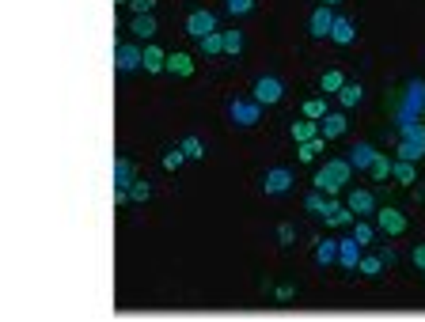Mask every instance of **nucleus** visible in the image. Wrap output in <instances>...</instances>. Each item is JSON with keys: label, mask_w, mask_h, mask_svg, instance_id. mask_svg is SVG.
Returning <instances> with one entry per match:
<instances>
[{"label": "nucleus", "mask_w": 425, "mask_h": 322, "mask_svg": "<svg viewBox=\"0 0 425 322\" xmlns=\"http://www.w3.org/2000/svg\"><path fill=\"white\" fill-rule=\"evenodd\" d=\"M278 239H281V243H285V247H289V243H293V239H296V232H293V224H281V228H278Z\"/></svg>", "instance_id": "58836bf2"}, {"label": "nucleus", "mask_w": 425, "mask_h": 322, "mask_svg": "<svg viewBox=\"0 0 425 322\" xmlns=\"http://www.w3.org/2000/svg\"><path fill=\"white\" fill-rule=\"evenodd\" d=\"M391 163H395L391 156H380V152H376V159H372V167H368V174H372L376 182H384L387 174H391Z\"/></svg>", "instance_id": "c756f323"}, {"label": "nucleus", "mask_w": 425, "mask_h": 322, "mask_svg": "<svg viewBox=\"0 0 425 322\" xmlns=\"http://www.w3.org/2000/svg\"><path fill=\"white\" fill-rule=\"evenodd\" d=\"M262 190L270 193V198H285V193L293 190V171H289V167H270L266 178H262Z\"/></svg>", "instance_id": "39448f33"}, {"label": "nucleus", "mask_w": 425, "mask_h": 322, "mask_svg": "<svg viewBox=\"0 0 425 322\" xmlns=\"http://www.w3.org/2000/svg\"><path fill=\"white\" fill-rule=\"evenodd\" d=\"M212 31H217V16H212V12L197 8V12H190V16H186V34H190V38L202 42L205 34H212Z\"/></svg>", "instance_id": "0eeeda50"}, {"label": "nucleus", "mask_w": 425, "mask_h": 322, "mask_svg": "<svg viewBox=\"0 0 425 322\" xmlns=\"http://www.w3.org/2000/svg\"><path fill=\"white\" fill-rule=\"evenodd\" d=\"M361 254H365V247H361V243L353 239V235L338 239V265H342V269H357Z\"/></svg>", "instance_id": "9d476101"}, {"label": "nucleus", "mask_w": 425, "mask_h": 322, "mask_svg": "<svg viewBox=\"0 0 425 322\" xmlns=\"http://www.w3.org/2000/svg\"><path fill=\"white\" fill-rule=\"evenodd\" d=\"M327 99H304V118H311V122H323L327 118Z\"/></svg>", "instance_id": "c85d7f7f"}, {"label": "nucleus", "mask_w": 425, "mask_h": 322, "mask_svg": "<svg viewBox=\"0 0 425 322\" xmlns=\"http://www.w3.org/2000/svg\"><path fill=\"white\" fill-rule=\"evenodd\" d=\"M228 122L236 125V129H254V125L262 122V103L254 99V95H236V99L228 103Z\"/></svg>", "instance_id": "f03ea898"}, {"label": "nucleus", "mask_w": 425, "mask_h": 322, "mask_svg": "<svg viewBox=\"0 0 425 322\" xmlns=\"http://www.w3.org/2000/svg\"><path fill=\"white\" fill-rule=\"evenodd\" d=\"M376 232L399 239V235L406 232V216H402L399 209H376Z\"/></svg>", "instance_id": "423d86ee"}, {"label": "nucleus", "mask_w": 425, "mask_h": 322, "mask_svg": "<svg viewBox=\"0 0 425 322\" xmlns=\"http://www.w3.org/2000/svg\"><path fill=\"white\" fill-rule=\"evenodd\" d=\"M380 258H384V265H395V250L391 247H380Z\"/></svg>", "instance_id": "79ce46f5"}, {"label": "nucleus", "mask_w": 425, "mask_h": 322, "mask_svg": "<svg viewBox=\"0 0 425 322\" xmlns=\"http://www.w3.org/2000/svg\"><path fill=\"white\" fill-rule=\"evenodd\" d=\"M130 12L133 16H148V12H156V0H130Z\"/></svg>", "instance_id": "e433bc0d"}, {"label": "nucleus", "mask_w": 425, "mask_h": 322, "mask_svg": "<svg viewBox=\"0 0 425 322\" xmlns=\"http://www.w3.org/2000/svg\"><path fill=\"white\" fill-rule=\"evenodd\" d=\"M323 148H327V137L319 133L315 141H304V144H296V159H300V163H311L315 156H323Z\"/></svg>", "instance_id": "a211bd4d"}, {"label": "nucleus", "mask_w": 425, "mask_h": 322, "mask_svg": "<svg viewBox=\"0 0 425 322\" xmlns=\"http://www.w3.org/2000/svg\"><path fill=\"white\" fill-rule=\"evenodd\" d=\"M391 178L399 182V186H414V178H417L414 163H410V159H395V163H391Z\"/></svg>", "instance_id": "412c9836"}, {"label": "nucleus", "mask_w": 425, "mask_h": 322, "mask_svg": "<svg viewBox=\"0 0 425 322\" xmlns=\"http://www.w3.org/2000/svg\"><path fill=\"white\" fill-rule=\"evenodd\" d=\"M387 265H384V258L380 254H361V262H357V273L361 277H380Z\"/></svg>", "instance_id": "5701e85b"}, {"label": "nucleus", "mask_w": 425, "mask_h": 322, "mask_svg": "<svg viewBox=\"0 0 425 322\" xmlns=\"http://www.w3.org/2000/svg\"><path fill=\"white\" fill-rule=\"evenodd\" d=\"M125 201H130V190H125V186H114V205L122 209Z\"/></svg>", "instance_id": "a19ab883"}, {"label": "nucleus", "mask_w": 425, "mask_h": 322, "mask_svg": "<svg viewBox=\"0 0 425 322\" xmlns=\"http://www.w3.org/2000/svg\"><path fill=\"white\" fill-rule=\"evenodd\" d=\"M372 159H376V148H372V144H357V148L350 152V163L353 167H365V171L372 167Z\"/></svg>", "instance_id": "bb28decb"}, {"label": "nucleus", "mask_w": 425, "mask_h": 322, "mask_svg": "<svg viewBox=\"0 0 425 322\" xmlns=\"http://www.w3.org/2000/svg\"><path fill=\"white\" fill-rule=\"evenodd\" d=\"M148 198H152V186L137 178V182L130 186V201H137V205H141V201H148Z\"/></svg>", "instance_id": "72a5a7b5"}, {"label": "nucleus", "mask_w": 425, "mask_h": 322, "mask_svg": "<svg viewBox=\"0 0 425 322\" xmlns=\"http://www.w3.org/2000/svg\"><path fill=\"white\" fill-rule=\"evenodd\" d=\"M167 72L190 80V76H194V57H190V53H167Z\"/></svg>", "instance_id": "f3484780"}, {"label": "nucleus", "mask_w": 425, "mask_h": 322, "mask_svg": "<svg viewBox=\"0 0 425 322\" xmlns=\"http://www.w3.org/2000/svg\"><path fill=\"white\" fill-rule=\"evenodd\" d=\"M350 174H353V163H350V159H330V163H323V167L315 171L311 186H315V190H323L327 198H335L342 186H350Z\"/></svg>", "instance_id": "f257e3e1"}, {"label": "nucleus", "mask_w": 425, "mask_h": 322, "mask_svg": "<svg viewBox=\"0 0 425 322\" xmlns=\"http://www.w3.org/2000/svg\"><path fill=\"white\" fill-rule=\"evenodd\" d=\"M182 152H186V159H202L205 156V144L197 141V137H182V144H179Z\"/></svg>", "instance_id": "473e14b6"}, {"label": "nucleus", "mask_w": 425, "mask_h": 322, "mask_svg": "<svg viewBox=\"0 0 425 322\" xmlns=\"http://www.w3.org/2000/svg\"><path fill=\"white\" fill-rule=\"evenodd\" d=\"M330 38H335L338 46H353V42H357V27H353V19L335 16V27H330Z\"/></svg>", "instance_id": "ddd939ff"}, {"label": "nucleus", "mask_w": 425, "mask_h": 322, "mask_svg": "<svg viewBox=\"0 0 425 322\" xmlns=\"http://www.w3.org/2000/svg\"><path fill=\"white\" fill-rule=\"evenodd\" d=\"M133 182H137V163L130 156H118L114 159V186H125L130 190Z\"/></svg>", "instance_id": "4468645a"}, {"label": "nucleus", "mask_w": 425, "mask_h": 322, "mask_svg": "<svg viewBox=\"0 0 425 322\" xmlns=\"http://www.w3.org/2000/svg\"><path fill=\"white\" fill-rule=\"evenodd\" d=\"M182 163H186V152H182V148H171V152H164V167H167V171H179Z\"/></svg>", "instance_id": "f704fd0d"}, {"label": "nucleus", "mask_w": 425, "mask_h": 322, "mask_svg": "<svg viewBox=\"0 0 425 322\" xmlns=\"http://www.w3.org/2000/svg\"><path fill=\"white\" fill-rule=\"evenodd\" d=\"M130 34H137V38H156L160 34V23H156V12H148V16H133L130 23Z\"/></svg>", "instance_id": "2eb2a0df"}, {"label": "nucleus", "mask_w": 425, "mask_h": 322, "mask_svg": "<svg viewBox=\"0 0 425 322\" xmlns=\"http://www.w3.org/2000/svg\"><path fill=\"white\" fill-rule=\"evenodd\" d=\"M357 103H361V88H357V83H345V88L338 91V107H342V110H353Z\"/></svg>", "instance_id": "cd10ccee"}, {"label": "nucleus", "mask_w": 425, "mask_h": 322, "mask_svg": "<svg viewBox=\"0 0 425 322\" xmlns=\"http://www.w3.org/2000/svg\"><path fill=\"white\" fill-rule=\"evenodd\" d=\"M114 4H130V0H114Z\"/></svg>", "instance_id": "c03bdc74"}, {"label": "nucleus", "mask_w": 425, "mask_h": 322, "mask_svg": "<svg viewBox=\"0 0 425 322\" xmlns=\"http://www.w3.org/2000/svg\"><path fill=\"white\" fill-rule=\"evenodd\" d=\"M315 262H319V265H335V262H338V239L315 243Z\"/></svg>", "instance_id": "b1692460"}, {"label": "nucleus", "mask_w": 425, "mask_h": 322, "mask_svg": "<svg viewBox=\"0 0 425 322\" xmlns=\"http://www.w3.org/2000/svg\"><path fill=\"white\" fill-rule=\"evenodd\" d=\"M319 88L327 91V95H338V91L345 88V76H342V68H327V72L319 76Z\"/></svg>", "instance_id": "4be33fe9"}, {"label": "nucleus", "mask_w": 425, "mask_h": 322, "mask_svg": "<svg viewBox=\"0 0 425 322\" xmlns=\"http://www.w3.org/2000/svg\"><path fill=\"white\" fill-rule=\"evenodd\" d=\"M251 95L262 103V107H274V103L285 99V83H281L278 76H258V80H254V88H251Z\"/></svg>", "instance_id": "20e7f679"}, {"label": "nucleus", "mask_w": 425, "mask_h": 322, "mask_svg": "<svg viewBox=\"0 0 425 322\" xmlns=\"http://www.w3.org/2000/svg\"><path fill=\"white\" fill-rule=\"evenodd\" d=\"M345 129H350V122H345L342 110H327V118L319 122V133H323L327 141H338V137H345Z\"/></svg>", "instance_id": "f8f14e48"}, {"label": "nucleus", "mask_w": 425, "mask_h": 322, "mask_svg": "<svg viewBox=\"0 0 425 322\" xmlns=\"http://www.w3.org/2000/svg\"><path fill=\"white\" fill-rule=\"evenodd\" d=\"M197 46H202V53H205V57H217V53H224V31L205 34V38L197 42Z\"/></svg>", "instance_id": "393cba45"}, {"label": "nucleus", "mask_w": 425, "mask_h": 322, "mask_svg": "<svg viewBox=\"0 0 425 322\" xmlns=\"http://www.w3.org/2000/svg\"><path fill=\"white\" fill-rule=\"evenodd\" d=\"M304 209H308V213H315V216H323V209H327V193H323V190H308Z\"/></svg>", "instance_id": "7c9ffc66"}, {"label": "nucleus", "mask_w": 425, "mask_h": 322, "mask_svg": "<svg viewBox=\"0 0 425 322\" xmlns=\"http://www.w3.org/2000/svg\"><path fill=\"white\" fill-rule=\"evenodd\" d=\"M353 239H357L361 247H372V243H376V224H368L365 216H357V220H353Z\"/></svg>", "instance_id": "6ab92c4d"}, {"label": "nucleus", "mask_w": 425, "mask_h": 322, "mask_svg": "<svg viewBox=\"0 0 425 322\" xmlns=\"http://www.w3.org/2000/svg\"><path fill=\"white\" fill-rule=\"evenodd\" d=\"M141 68H145V72H152V76L167 72V53L160 50V46H145V61H141Z\"/></svg>", "instance_id": "dca6fc26"}, {"label": "nucleus", "mask_w": 425, "mask_h": 322, "mask_svg": "<svg viewBox=\"0 0 425 322\" xmlns=\"http://www.w3.org/2000/svg\"><path fill=\"white\" fill-rule=\"evenodd\" d=\"M330 27H335V8H330V4H319V8L311 12L308 34L311 38H330Z\"/></svg>", "instance_id": "1a4fd4ad"}, {"label": "nucleus", "mask_w": 425, "mask_h": 322, "mask_svg": "<svg viewBox=\"0 0 425 322\" xmlns=\"http://www.w3.org/2000/svg\"><path fill=\"white\" fill-rule=\"evenodd\" d=\"M319 220L335 232V228H353V220H357V216H353V209L345 205V201H338V193H335V198H327V209H323V216H319Z\"/></svg>", "instance_id": "7ed1b4c3"}, {"label": "nucleus", "mask_w": 425, "mask_h": 322, "mask_svg": "<svg viewBox=\"0 0 425 322\" xmlns=\"http://www.w3.org/2000/svg\"><path fill=\"white\" fill-rule=\"evenodd\" d=\"M425 156V141H414V137H402V144H399V159H422Z\"/></svg>", "instance_id": "a878e982"}, {"label": "nucleus", "mask_w": 425, "mask_h": 322, "mask_svg": "<svg viewBox=\"0 0 425 322\" xmlns=\"http://www.w3.org/2000/svg\"><path fill=\"white\" fill-rule=\"evenodd\" d=\"M274 296H278V304H289V299H293V284H278Z\"/></svg>", "instance_id": "ea45409f"}, {"label": "nucleus", "mask_w": 425, "mask_h": 322, "mask_svg": "<svg viewBox=\"0 0 425 322\" xmlns=\"http://www.w3.org/2000/svg\"><path fill=\"white\" fill-rule=\"evenodd\" d=\"M323 4H330V8H335V4H342V0H323Z\"/></svg>", "instance_id": "37998d69"}, {"label": "nucleus", "mask_w": 425, "mask_h": 322, "mask_svg": "<svg viewBox=\"0 0 425 322\" xmlns=\"http://www.w3.org/2000/svg\"><path fill=\"white\" fill-rule=\"evenodd\" d=\"M141 61H145V50H137V46H130V42H118V50H114V68L118 72H137Z\"/></svg>", "instance_id": "6e6552de"}, {"label": "nucleus", "mask_w": 425, "mask_h": 322, "mask_svg": "<svg viewBox=\"0 0 425 322\" xmlns=\"http://www.w3.org/2000/svg\"><path fill=\"white\" fill-rule=\"evenodd\" d=\"M224 4H228L232 16H251L254 12V0H224Z\"/></svg>", "instance_id": "c9c22d12"}, {"label": "nucleus", "mask_w": 425, "mask_h": 322, "mask_svg": "<svg viewBox=\"0 0 425 322\" xmlns=\"http://www.w3.org/2000/svg\"><path fill=\"white\" fill-rule=\"evenodd\" d=\"M224 53H228V57L243 53V31H224Z\"/></svg>", "instance_id": "2f4dec72"}, {"label": "nucleus", "mask_w": 425, "mask_h": 322, "mask_svg": "<svg viewBox=\"0 0 425 322\" xmlns=\"http://www.w3.org/2000/svg\"><path fill=\"white\" fill-rule=\"evenodd\" d=\"M410 262H414L417 269L425 273V243H417V247H414V254H410Z\"/></svg>", "instance_id": "4c0bfd02"}, {"label": "nucleus", "mask_w": 425, "mask_h": 322, "mask_svg": "<svg viewBox=\"0 0 425 322\" xmlns=\"http://www.w3.org/2000/svg\"><path fill=\"white\" fill-rule=\"evenodd\" d=\"M345 205L353 209V216H376V198H372V190H350V198H345Z\"/></svg>", "instance_id": "9b49d317"}, {"label": "nucleus", "mask_w": 425, "mask_h": 322, "mask_svg": "<svg viewBox=\"0 0 425 322\" xmlns=\"http://www.w3.org/2000/svg\"><path fill=\"white\" fill-rule=\"evenodd\" d=\"M319 137V122H311V118H300V122H293V141L304 144V141H315Z\"/></svg>", "instance_id": "aec40b11"}]
</instances>
